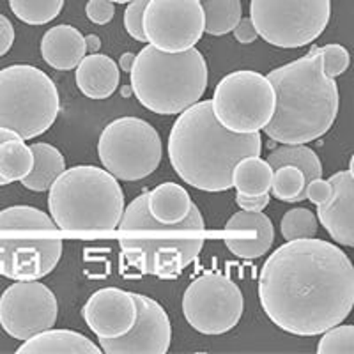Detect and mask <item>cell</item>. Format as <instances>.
Masks as SVG:
<instances>
[{"mask_svg":"<svg viewBox=\"0 0 354 354\" xmlns=\"http://www.w3.org/2000/svg\"><path fill=\"white\" fill-rule=\"evenodd\" d=\"M50 216L62 232L101 236L119 229L124 194L106 169L80 165L57 177L48 195Z\"/></svg>","mask_w":354,"mask_h":354,"instance_id":"5","label":"cell"},{"mask_svg":"<svg viewBox=\"0 0 354 354\" xmlns=\"http://www.w3.org/2000/svg\"><path fill=\"white\" fill-rule=\"evenodd\" d=\"M266 161L270 163L273 170L280 169L283 165L298 167L305 174L306 183L322 177L321 160L315 154V151L306 147L305 144H283L282 147L271 151Z\"/></svg>","mask_w":354,"mask_h":354,"instance_id":"25","label":"cell"},{"mask_svg":"<svg viewBox=\"0 0 354 354\" xmlns=\"http://www.w3.org/2000/svg\"><path fill=\"white\" fill-rule=\"evenodd\" d=\"M34 153V167L27 177L21 179V185L30 192H48L57 177L66 170V160L61 151L44 142L30 145Z\"/></svg>","mask_w":354,"mask_h":354,"instance_id":"23","label":"cell"},{"mask_svg":"<svg viewBox=\"0 0 354 354\" xmlns=\"http://www.w3.org/2000/svg\"><path fill=\"white\" fill-rule=\"evenodd\" d=\"M317 354H354V326L337 324L322 333Z\"/></svg>","mask_w":354,"mask_h":354,"instance_id":"31","label":"cell"},{"mask_svg":"<svg viewBox=\"0 0 354 354\" xmlns=\"http://www.w3.org/2000/svg\"><path fill=\"white\" fill-rule=\"evenodd\" d=\"M331 0H252L250 18L259 36L277 48H301L328 27Z\"/></svg>","mask_w":354,"mask_h":354,"instance_id":"10","label":"cell"},{"mask_svg":"<svg viewBox=\"0 0 354 354\" xmlns=\"http://www.w3.org/2000/svg\"><path fill=\"white\" fill-rule=\"evenodd\" d=\"M277 106L264 133L280 144H308L326 135L338 115V85L322 68V48L268 75Z\"/></svg>","mask_w":354,"mask_h":354,"instance_id":"3","label":"cell"},{"mask_svg":"<svg viewBox=\"0 0 354 354\" xmlns=\"http://www.w3.org/2000/svg\"><path fill=\"white\" fill-rule=\"evenodd\" d=\"M232 32H234V37H236V41L241 44L254 43V41L259 37L257 28H255L252 18H241V20H239V24L234 27Z\"/></svg>","mask_w":354,"mask_h":354,"instance_id":"37","label":"cell"},{"mask_svg":"<svg viewBox=\"0 0 354 354\" xmlns=\"http://www.w3.org/2000/svg\"><path fill=\"white\" fill-rule=\"evenodd\" d=\"M204 230V220L195 204L185 220L169 225L151 216L147 194H144L126 205L119 223V245L122 257L140 273L174 278L201 255Z\"/></svg>","mask_w":354,"mask_h":354,"instance_id":"4","label":"cell"},{"mask_svg":"<svg viewBox=\"0 0 354 354\" xmlns=\"http://www.w3.org/2000/svg\"><path fill=\"white\" fill-rule=\"evenodd\" d=\"M12 43H15V27L8 17L0 15V57H4L11 50Z\"/></svg>","mask_w":354,"mask_h":354,"instance_id":"38","label":"cell"},{"mask_svg":"<svg viewBox=\"0 0 354 354\" xmlns=\"http://www.w3.org/2000/svg\"><path fill=\"white\" fill-rule=\"evenodd\" d=\"M82 314L88 330L97 338H117L131 330L138 310L131 292L119 287H105L87 299Z\"/></svg>","mask_w":354,"mask_h":354,"instance_id":"16","label":"cell"},{"mask_svg":"<svg viewBox=\"0 0 354 354\" xmlns=\"http://www.w3.org/2000/svg\"><path fill=\"white\" fill-rule=\"evenodd\" d=\"M271 181H273V169L261 156L241 158L232 170V186L239 194H270Z\"/></svg>","mask_w":354,"mask_h":354,"instance_id":"24","label":"cell"},{"mask_svg":"<svg viewBox=\"0 0 354 354\" xmlns=\"http://www.w3.org/2000/svg\"><path fill=\"white\" fill-rule=\"evenodd\" d=\"M305 186L306 179L303 170L292 165H283L280 169L273 170V181H271V195L282 202H296L305 201Z\"/></svg>","mask_w":354,"mask_h":354,"instance_id":"28","label":"cell"},{"mask_svg":"<svg viewBox=\"0 0 354 354\" xmlns=\"http://www.w3.org/2000/svg\"><path fill=\"white\" fill-rule=\"evenodd\" d=\"M259 299L280 330L315 337L353 312L354 266L342 248L324 239L287 241L262 266Z\"/></svg>","mask_w":354,"mask_h":354,"instance_id":"1","label":"cell"},{"mask_svg":"<svg viewBox=\"0 0 354 354\" xmlns=\"http://www.w3.org/2000/svg\"><path fill=\"white\" fill-rule=\"evenodd\" d=\"M261 153V135L227 129L214 115L211 100L179 113L169 135V158L177 176L192 188L209 194L232 188L236 163Z\"/></svg>","mask_w":354,"mask_h":354,"instance_id":"2","label":"cell"},{"mask_svg":"<svg viewBox=\"0 0 354 354\" xmlns=\"http://www.w3.org/2000/svg\"><path fill=\"white\" fill-rule=\"evenodd\" d=\"M213 112L227 129L239 135L259 133L268 126L277 106L273 84L257 71L229 73L214 87Z\"/></svg>","mask_w":354,"mask_h":354,"instance_id":"11","label":"cell"},{"mask_svg":"<svg viewBox=\"0 0 354 354\" xmlns=\"http://www.w3.org/2000/svg\"><path fill=\"white\" fill-rule=\"evenodd\" d=\"M78 88L91 100H106L119 87V64L103 53L85 55L75 73Z\"/></svg>","mask_w":354,"mask_h":354,"instance_id":"20","label":"cell"},{"mask_svg":"<svg viewBox=\"0 0 354 354\" xmlns=\"http://www.w3.org/2000/svg\"><path fill=\"white\" fill-rule=\"evenodd\" d=\"M85 46H87V52L97 53V50L101 48V39L96 36V34L85 36Z\"/></svg>","mask_w":354,"mask_h":354,"instance_id":"40","label":"cell"},{"mask_svg":"<svg viewBox=\"0 0 354 354\" xmlns=\"http://www.w3.org/2000/svg\"><path fill=\"white\" fill-rule=\"evenodd\" d=\"M351 64V55L342 44H326L322 46V68L328 78L340 77Z\"/></svg>","mask_w":354,"mask_h":354,"instance_id":"32","label":"cell"},{"mask_svg":"<svg viewBox=\"0 0 354 354\" xmlns=\"http://www.w3.org/2000/svg\"><path fill=\"white\" fill-rule=\"evenodd\" d=\"M349 174H351V177L354 179V154L351 156V161H349Z\"/></svg>","mask_w":354,"mask_h":354,"instance_id":"42","label":"cell"},{"mask_svg":"<svg viewBox=\"0 0 354 354\" xmlns=\"http://www.w3.org/2000/svg\"><path fill=\"white\" fill-rule=\"evenodd\" d=\"M137 303V321L122 337L100 338L105 354H165L172 340V326L165 308L156 299L133 294Z\"/></svg>","mask_w":354,"mask_h":354,"instance_id":"15","label":"cell"},{"mask_svg":"<svg viewBox=\"0 0 354 354\" xmlns=\"http://www.w3.org/2000/svg\"><path fill=\"white\" fill-rule=\"evenodd\" d=\"M330 181L335 194L328 204L317 205L319 221L335 243L354 248V179L349 170H340Z\"/></svg>","mask_w":354,"mask_h":354,"instance_id":"18","label":"cell"},{"mask_svg":"<svg viewBox=\"0 0 354 354\" xmlns=\"http://www.w3.org/2000/svg\"><path fill=\"white\" fill-rule=\"evenodd\" d=\"M66 0H9L15 17L27 25H44L61 15Z\"/></svg>","mask_w":354,"mask_h":354,"instance_id":"29","label":"cell"},{"mask_svg":"<svg viewBox=\"0 0 354 354\" xmlns=\"http://www.w3.org/2000/svg\"><path fill=\"white\" fill-rule=\"evenodd\" d=\"M135 59H137L135 53H122L121 59H119V68L126 73H131L133 64H135Z\"/></svg>","mask_w":354,"mask_h":354,"instance_id":"39","label":"cell"},{"mask_svg":"<svg viewBox=\"0 0 354 354\" xmlns=\"http://www.w3.org/2000/svg\"><path fill=\"white\" fill-rule=\"evenodd\" d=\"M319 227V220L314 213L305 207H294L289 209L282 218L280 230L286 241H294V239H306L315 238Z\"/></svg>","mask_w":354,"mask_h":354,"instance_id":"30","label":"cell"},{"mask_svg":"<svg viewBox=\"0 0 354 354\" xmlns=\"http://www.w3.org/2000/svg\"><path fill=\"white\" fill-rule=\"evenodd\" d=\"M85 53V36L71 25H55L41 39V55L44 62L59 71L77 68L84 61Z\"/></svg>","mask_w":354,"mask_h":354,"instance_id":"19","label":"cell"},{"mask_svg":"<svg viewBox=\"0 0 354 354\" xmlns=\"http://www.w3.org/2000/svg\"><path fill=\"white\" fill-rule=\"evenodd\" d=\"M100 346L73 330H44L25 340L17 354H100Z\"/></svg>","mask_w":354,"mask_h":354,"instance_id":"21","label":"cell"},{"mask_svg":"<svg viewBox=\"0 0 354 354\" xmlns=\"http://www.w3.org/2000/svg\"><path fill=\"white\" fill-rule=\"evenodd\" d=\"M225 246L239 259H259L270 252L274 241L273 221L264 213L239 211L225 223Z\"/></svg>","mask_w":354,"mask_h":354,"instance_id":"17","label":"cell"},{"mask_svg":"<svg viewBox=\"0 0 354 354\" xmlns=\"http://www.w3.org/2000/svg\"><path fill=\"white\" fill-rule=\"evenodd\" d=\"M113 4H129L131 0H112Z\"/></svg>","mask_w":354,"mask_h":354,"instance_id":"43","label":"cell"},{"mask_svg":"<svg viewBox=\"0 0 354 354\" xmlns=\"http://www.w3.org/2000/svg\"><path fill=\"white\" fill-rule=\"evenodd\" d=\"M245 301L229 277L205 273L189 283L183 296L186 322L202 335H223L238 326Z\"/></svg>","mask_w":354,"mask_h":354,"instance_id":"12","label":"cell"},{"mask_svg":"<svg viewBox=\"0 0 354 354\" xmlns=\"http://www.w3.org/2000/svg\"><path fill=\"white\" fill-rule=\"evenodd\" d=\"M147 43L169 53L194 48L204 34L201 0H151L144 12Z\"/></svg>","mask_w":354,"mask_h":354,"instance_id":"14","label":"cell"},{"mask_svg":"<svg viewBox=\"0 0 354 354\" xmlns=\"http://www.w3.org/2000/svg\"><path fill=\"white\" fill-rule=\"evenodd\" d=\"M204 32L209 36H225L232 32L241 20V0H202Z\"/></svg>","mask_w":354,"mask_h":354,"instance_id":"27","label":"cell"},{"mask_svg":"<svg viewBox=\"0 0 354 354\" xmlns=\"http://www.w3.org/2000/svg\"><path fill=\"white\" fill-rule=\"evenodd\" d=\"M59 227L43 211L12 205L0 211V274L11 280H41L62 257Z\"/></svg>","mask_w":354,"mask_h":354,"instance_id":"7","label":"cell"},{"mask_svg":"<svg viewBox=\"0 0 354 354\" xmlns=\"http://www.w3.org/2000/svg\"><path fill=\"white\" fill-rule=\"evenodd\" d=\"M147 207L154 220L170 225L185 220L194 207V202L183 186L176 183H163L147 194Z\"/></svg>","mask_w":354,"mask_h":354,"instance_id":"22","label":"cell"},{"mask_svg":"<svg viewBox=\"0 0 354 354\" xmlns=\"http://www.w3.org/2000/svg\"><path fill=\"white\" fill-rule=\"evenodd\" d=\"M236 204L241 207L243 211L248 213H261L270 205V194L264 195H245V194H236Z\"/></svg>","mask_w":354,"mask_h":354,"instance_id":"36","label":"cell"},{"mask_svg":"<svg viewBox=\"0 0 354 354\" xmlns=\"http://www.w3.org/2000/svg\"><path fill=\"white\" fill-rule=\"evenodd\" d=\"M57 312L55 294L37 280H18L0 296V326L21 342L53 328Z\"/></svg>","mask_w":354,"mask_h":354,"instance_id":"13","label":"cell"},{"mask_svg":"<svg viewBox=\"0 0 354 354\" xmlns=\"http://www.w3.org/2000/svg\"><path fill=\"white\" fill-rule=\"evenodd\" d=\"M59 110V91L43 69L28 64L0 69V128L32 140L52 128Z\"/></svg>","mask_w":354,"mask_h":354,"instance_id":"8","label":"cell"},{"mask_svg":"<svg viewBox=\"0 0 354 354\" xmlns=\"http://www.w3.org/2000/svg\"><path fill=\"white\" fill-rule=\"evenodd\" d=\"M151 0H131L124 11V27L129 36L135 41L147 43V36L144 32V12Z\"/></svg>","mask_w":354,"mask_h":354,"instance_id":"33","label":"cell"},{"mask_svg":"<svg viewBox=\"0 0 354 354\" xmlns=\"http://www.w3.org/2000/svg\"><path fill=\"white\" fill-rule=\"evenodd\" d=\"M161 138L138 117H119L100 135L97 156L117 181H140L161 163Z\"/></svg>","mask_w":354,"mask_h":354,"instance_id":"9","label":"cell"},{"mask_svg":"<svg viewBox=\"0 0 354 354\" xmlns=\"http://www.w3.org/2000/svg\"><path fill=\"white\" fill-rule=\"evenodd\" d=\"M11 138H20V137H18L15 131H11V129L0 128V144H2V142H6V140H11ZM4 185H8V183H6L4 179L0 177V186H4Z\"/></svg>","mask_w":354,"mask_h":354,"instance_id":"41","label":"cell"},{"mask_svg":"<svg viewBox=\"0 0 354 354\" xmlns=\"http://www.w3.org/2000/svg\"><path fill=\"white\" fill-rule=\"evenodd\" d=\"M85 12L93 24L106 25L112 21L115 8H113L112 0H88L87 6H85Z\"/></svg>","mask_w":354,"mask_h":354,"instance_id":"35","label":"cell"},{"mask_svg":"<svg viewBox=\"0 0 354 354\" xmlns=\"http://www.w3.org/2000/svg\"><path fill=\"white\" fill-rule=\"evenodd\" d=\"M140 105L160 115H177L195 105L207 87V64L198 50L169 53L147 44L129 73Z\"/></svg>","mask_w":354,"mask_h":354,"instance_id":"6","label":"cell"},{"mask_svg":"<svg viewBox=\"0 0 354 354\" xmlns=\"http://www.w3.org/2000/svg\"><path fill=\"white\" fill-rule=\"evenodd\" d=\"M34 167L32 147L21 138H11L0 144V177L6 183L21 181Z\"/></svg>","mask_w":354,"mask_h":354,"instance_id":"26","label":"cell"},{"mask_svg":"<svg viewBox=\"0 0 354 354\" xmlns=\"http://www.w3.org/2000/svg\"><path fill=\"white\" fill-rule=\"evenodd\" d=\"M335 194V188H333V183L330 179H312L310 183H306L305 186V197L308 198L312 204L315 205H324L333 198Z\"/></svg>","mask_w":354,"mask_h":354,"instance_id":"34","label":"cell"}]
</instances>
